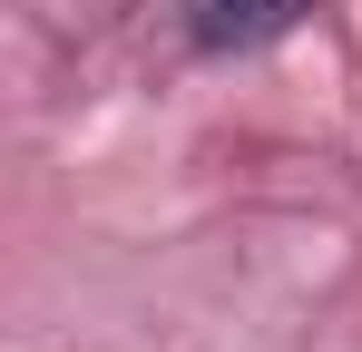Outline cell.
Listing matches in <instances>:
<instances>
[{"label":"cell","instance_id":"obj_1","mask_svg":"<svg viewBox=\"0 0 362 352\" xmlns=\"http://www.w3.org/2000/svg\"><path fill=\"white\" fill-rule=\"evenodd\" d=\"M177 10H186V40L226 59V49H264V40H284L313 0H177Z\"/></svg>","mask_w":362,"mask_h":352}]
</instances>
